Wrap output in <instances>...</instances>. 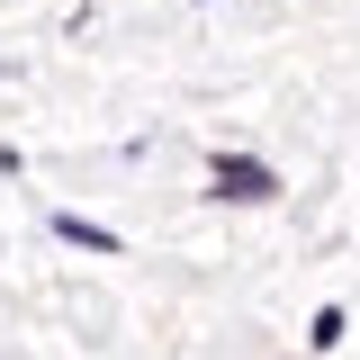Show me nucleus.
I'll return each mask as SVG.
<instances>
[{
  "mask_svg": "<svg viewBox=\"0 0 360 360\" xmlns=\"http://www.w3.org/2000/svg\"><path fill=\"white\" fill-rule=\"evenodd\" d=\"M217 198H252V207H262V198H279V180H270L262 162H234V153H225L217 162Z\"/></svg>",
  "mask_w": 360,
  "mask_h": 360,
  "instance_id": "obj_1",
  "label": "nucleus"
}]
</instances>
